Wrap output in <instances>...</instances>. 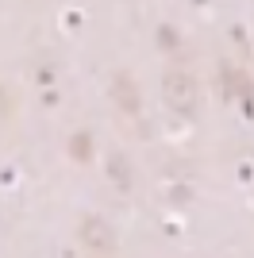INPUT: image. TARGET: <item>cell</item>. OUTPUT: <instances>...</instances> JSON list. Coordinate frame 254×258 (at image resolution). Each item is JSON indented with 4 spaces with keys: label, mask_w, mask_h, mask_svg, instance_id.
<instances>
[{
    "label": "cell",
    "mask_w": 254,
    "mask_h": 258,
    "mask_svg": "<svg viewBox=\"0 0 254 258\" xmlns=\"http://www.w3.org/2000/svg\"><path fill=\"white\" fill-rule=\"evenodd\" d=\"M162 97H166L169 108H177V112H193L197 108V81H193L185 70H169L162 77Z\"/></svg>",
    "instance_id": "cell-1"
},
{
    "label": "cell",
    "mask_w": 254,
    "mask_h": 258,
    "mask_svg": "<svg viewBox=\"0 0 254 258\" xmlns=\"http://www.w3.org/2000/svg\"><path fill=\"white\" fill-rule=\"evenodd\" d=\"M85 239L89 243H96V247H104L112 235H104V224H96V220H89V231H85Z\"/></svg>",
    "instance_id": "cell-2"
},
{
    "label": "cell",
    "mask_w": 254,
    "mask_h": 258,
    "mask_svg": "<svg viewBox=\"0 0 254 258\" xmlns=\"http://www.w3.org/2000/svg\"><path fill=\"white\" fill-rule=\"evenodd\" d=\"M116 97L127 104V112L135 108V97H131V85H127V77H119V81H116Z\"/></svg>",
    "instance_id": "cell-3"
}]
</instances>
